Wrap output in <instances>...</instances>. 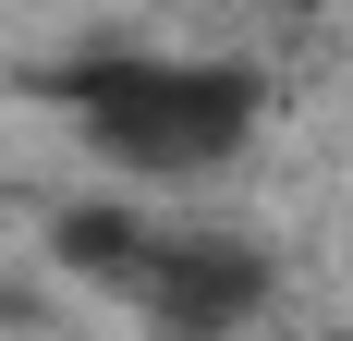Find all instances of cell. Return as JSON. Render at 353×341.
<instances>
[{
  "label": "cell",
  "instance_id": "obj_1",
  "mask_svg": "<svg viewBox=\"0 0 353 341\" xmlns=\"http://www.w3.org/2000/svg\"><path fill=\"white\" fill-rule=\"evenodd\" d=\"M37 86L73 110V135L110 170H219L268 110L244 61H61Z\"/></svg>",
  "mask_w": 353,
  "mask_h": 341
},
{
  "label": "cell",
  "instance_id": "obj_2",
  "mask_svg": "<svg viewBox=\"0 0 353 341\" xmlns=\"http://www.w3.org/2000/svg\"><path fill=\"white\" fill-rule=\"evenodd\" d=\"M61 256L85 280H110L122 305H146V329H171V341H232L268 305V256L232 232H159V220H122V207H73Z\"/></svg>",
  "mask_w": 353,
  "mask_h": 341
}]
</instances>
